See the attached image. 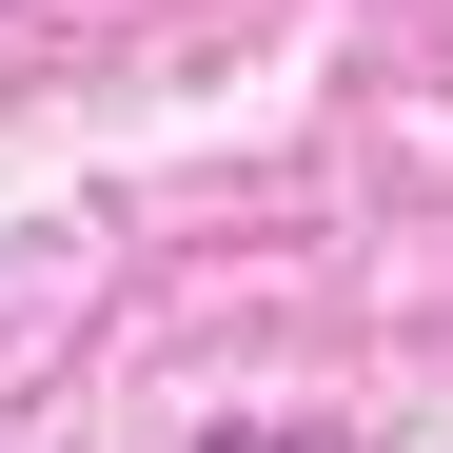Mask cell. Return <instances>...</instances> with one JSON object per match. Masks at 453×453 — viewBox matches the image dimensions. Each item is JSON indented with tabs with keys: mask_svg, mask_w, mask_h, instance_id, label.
<instances>
[{
	"mask_svg": "<svg viewBox=\"0 0 453 453\" xmlns=\"http://www.w3.org/2000/svg\"><path fill=\"white\" fill-rule=\"evenodd\" d=\"M197 453H374V434H335V414H237V434H197Z\"/></svg>",
	"mask_w": 453,
	"mask_h": 453,
	"instance_id": "obj_1",
	"label": "cell"
}]
</instances>
